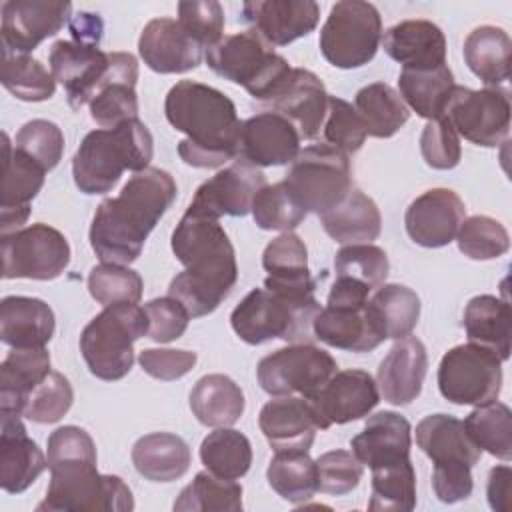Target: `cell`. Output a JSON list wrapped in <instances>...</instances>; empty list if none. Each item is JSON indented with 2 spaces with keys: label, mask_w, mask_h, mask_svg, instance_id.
Masks as SVG:
<instances>
[{
  "label": "cell",
  "mask_w": 512,
  "mask_h": 512,
  "mask_svg": "<svg viewBox=\"0 0 512 512\" xmlns=\"http://www.w3.org/2000/svg\"><path fill=\"white\" fill-rule=\"evenodd\" d=\"M92 436L80 426H60L48 436L50 482L38 512H130L134 498L114 474H100Z\"/></svg>",
  "instance_id": "1"
},
{
  "label": "cell",
  "mask_w": 512,
  "mask_h": 512,
  "mask_svg": "<svg viewBox=\"0 0 512 512\" xmlns=\"http://www.w3.org/2000/svg\"><path fill=\"white\" fill-rule=\"evenodd\" d=\"M178 196L176 180L162 168L134 172L118 196L104 198L90 224V246L100 262L132 264Z\"/></svg>",
  "instance_id": "2"
},
{
  "label": "cell",
  "mask_w": 512,
  "mask_h": 512,
  "mask_svg": "<svg viewBox=\"0 0 512 512\" xmlns=\"http://www.w3.org/2000/svg\"><path fill=\"white\" fill-rule=\"evenodd\" d=\"M184 272L168 286V296L184 304L192 318L212 314L238 280L234 246L216 218L184 212L170 240Z\"/></svg>",
  "instance_id": "3"
},
{
  "label": "cell",
  "mask_w": 512,
  "mask_h": 512,
  "mask_svg": "<svg viewBox=\"0 0 512 512\" xmlns=\"http://www.w3.org/2000/svg\"><path fill=\"white\" fill-rule=\"evenodd\" d=\"M172 128L184 132L178 156L192 168H220L240 152L242 122L234 102L220 90L194 82H176L164 100Z\"/></svg>",
  "instance_id": "4"
},
{
  "label": "cell",
  "mask_w": 512,
  "mask_h": 512,
  "mask_svg": "<svg viewBox=\"0 0 512 512\" xmlns=\"http://www.w3.org/2000/svg\"><path fill=\"white\" fill-rule=\"evenodd\" d=\"M152 154V134L138 118L126 120L116 128H96L82 138L72 158L74 184L88 196L106 194L126 170H146Z\"/></svg>",
  "instance_id": "5"
},
{
  "label": "cell",
  "mask_w": 512,
  "mask_h": 512,
  "mask_svg": "<svg viewBox=\"0 0 512 512\" xmlns=\"http://www.w3.org/2000/svg\"><path fill=\"white\" fill-rule=\"evenodd\" d=\"M416 444L432 460V490L444 504H456L472 494V468L482 450L468 436L462 420L450 414H430L416 424Z\"/></svg>",
  "instance_id": "6"
},
{
  "label": "cell",
  "mask_w": 512,
  "mask_h": 512,
  "mask_svg": "<svg viewBox=\"0 0 512 512\" xmlns=\"http://www.w3.org/2000/svg\"><path fill=\"white\" fill-rule=\"evenodd\" d=\"M208 68L224 80L244 86L260 102H272L292 74L288 60L254 30L222 36L204 54Z\"/></svg>",
  "instance_id": "7"
},
{
  "label": "cell",
  "mask_w": 512,
  "mask_h": 512,
  "mask_svg": "<svg viewBox=\"0 0 512 512\" xmlns=\"http://www.w3.org/2000/svg\"><path fill=\"white\" fill-rule=\"evenodd\" d=\"M148 334L144 308L136 304L106 306L80 334V352L92 376L122 380L134 364V342Z\"/></svg>",
  "instance_id": "8"
},
{
  "label": "cell",
  "mask_w": 512,
  "mask_h": 512,
  "mask_svg": "<svg viewBox=\"0 0 512 512\" xmlns=\"http://www.w3.org/2000/svg\"><path fill=\"white\" fill-rule=\"evenodd\" d=\"M320 304H294L286 298L266 290H250L230 314V324L236 336L250 344H266L274 338L286 342H310L314 338L312 320Z\"/></svg>",
  "instance_id": "9"
},
{
  "label": "cell",
  "mask_w": 512,
  "mask_h": 512,
  "mask_svg": "<svg viewBox=\"0 0 512 512\" xmlns=\"http://www.w3.org/2000/svg\"><path fill=\"white\" fill-rule=\"evenodd\" d=\"M282 182L306 214L318 216L340 204L354 188L348 154L326 142L300 150Z\"/></svg>",
  "instance_id": "10"
},
{
  "label": "cell",
  "mask_w": 512,
  "mask_h": 512,
  "mask_svg": "<svg viewBox=\"0 0 512 512\" xmlns=\"http://www.w3.org/2000/svg\"><path fill=\"white\" fill-rule=\"evenodd\" d=\"M382 40V18L374 4L364 0H340L320 30L318 46L326 62L350 70L368 64Z\"/></svg>",
  "instance_id": "11"
},
{
  "label": "cell",
  "mask_w": 512,
  "mask_h": 512,
  "mask_svg": "<svg viewBox=\"0 0 512 512\" xmlns=\"http://www.w3.org/2000/svg\"><path fill=\"white\" fill-rule=\"evenodd\" d=\"M438 390L458 406L488 404L502 390V360L472 342L454 346L440 360Z\"/></svg>",
  "instance_id": "12"
},
{
  "label": "cell",
  "mask_w": 512,
  "mask_h": 512,
  "mask_svg": "<svg viewBox=\"0 0 512 512\" xmlns=\"http://www.w3.org/2000/svg\"><path fill=\"white\" fill-rule=\"evenodd\" d=\"M330 352L310 342H296L274 350L258 362L260 388L270 396L312 398L336 372Z\"/></svg>",
  "instance_id": "13"
},
{
  "label": "cell",
  "mask_w": 512,
  "mask_h": 512,
  "mask_svg": "<svg viewBox=\"0 0 512 512\" xmlns=\"http://www.w3.org/2000/svg\"><path fill=\"white\" fill-rule=\"evenodd\" d=\"M70 244L66 236L36 222L2 236V278L54 280L70 264Z\"/></svg>",
  "instance_id": "14"
},
{
  "label": "cell",
  "mask_w": 512,
  "mask_h": 512,
  "mask_svg": "<svg viewBox=\"0 0 512 512\" xmlns=\"http://www.w3.org/2000/svg\"><path fill=\"white\" fill-rule=\"evenodd\" d=\"M444 118L464 140L494 148L510 132V96L504 88L472 90L454 86L444 108Z\"/></svg>",
  "instance_id": "15"
},
{
  "label": "cell",
  "mask_w": 512,
  "mask_h": 512,
  "mask_svg": "<svg viewBox=\"0 0 512 512\" xmlns=\"http://www.w3.org/2000/svg\"><path fill=\"white\" fill-rule=\"evenodd\" d=\"M264 186V172L238 158L198 186L186 212L216 220L220 216H246L252 212L254 198Z\"/></svg>",
  "instance_id": "16"
},
{
  "label": "cell",
  "mask_w": 512,
  "mask_h": 512,
  "mask_svg": "<svg viewBox=\"0 0 512 512\" xmlns=\"http://www.w3.org/2000/svg\"><path fill=\"white\" fill-rule=\"evenodd\" d=\"M2 52L28 54L72 18L70 2L8 0L0 8Z\"/></svg>",
  "instance_id": "17"
},
{
  "label": "cell",
  "mask_w": 512,
  "mask_h": 512,
  "mask_svg": "<svg viewBox=\"0 0 512 512\" xmlns=\"http://www.w3.org/2000/svg\"><path fill=\"white\" fill-rule=\"evenodd\" d=\"M322 430L368 416L380 402L376 380L366 370H336L328 382L308 398Z\"/></svg>",
  "instance_id": "18"
},
{
  "label": "cell",
  "mask_w": 512,
  "mask_h": 512,
  "mask_svg": "<svg viewBox=\"0 0 512 512\" xmlns=\"http://www.w3.org/2000/svg\"><path fill=\"white\" fill-rule=\"evenodd\" d=\"M50 72L66 90L70 108L78 110L92 100L110 66V52L74 40H56L48 54Z\"/></svg>",
  "instance_id": "19"
},
{
  "label": "cell",
  "mask_w": 512,
  "mask_h": 512,
  "mask_svg": "<svg viewBox=\"0 0 512 512\" xmlns=\"http://www.w3.org/2000/svg\"><path fill=\"white\" fill-rule=\"evenodd\" d=\"M262 266L268 272L264 288L294 304L318 302L316 280L308 268V250L304 240L294 232H282L268 242L262 254Z\"/></svg>",
  "instance_id": "20"
},
{
  "label": "cell",
  "mask_w": 512,
  "mask_h": 512,
  "mask_svg": "<svg viewBox=\"0 0 512 512\" xmlns=\"http://www.w3.org/2000/svg\"><path fill=\"white\" fill-rule=\"evenodd\" d=\"M466 218L462 198L450 188H430L416 196L404 214L410 240L424 248L448 246Z\"/></svg>",
  "instance_id": "21"
},
{
  "label": "cell",
  "mask_w": 512,
  "mask_h": 512,
  "mask_svg": "<svg viewBox=\"0 0 512 512\" xmlns=\"http://www.w3.org/2000/svg\"><path fill=\"white\" fill-rule=\"evenodd\" d=\"M4 140V178L0 196V236L16 232L30 216V202L44 186L46 170L28 154L10 144L8 134Z\"/></svg>",
  "instance_id": "22"
},
{
  "label": "cell",
  "mask_w": 512,
  "mask_h": 512,
  "mask_svg": "<svg viewBox=\"0 0 512 512\" xmlns=\"http://www.w3.org/2000/svg\"><path fill=\"white\" fill-rule=\"evenodd\" d=\"M300 140L288 118L274 110L260 112L242 122L238 156L258 168L292 164L300 152Z\"/></svg>",
  "instance_id": "23"
},
{
  "label": "cell",
  "mask_w": 512,
  "mask_h": 512,
  "mask_svg": "<svg viewBox=\"0 0 512 512\" xmlns=\"http://www.w3.org/2000/svg\"><path fill=\"white\" fill-rule=\"evenodd\" d=\"M242 18L270 46H286L318 26L320 6L314 0H252L242 4Z\"/></svg>",
  "instance_id": "24"
},
{
  "label": "cell",
  "mask_w": 512,
  "mask_h": 512,
  "mask_svg": "<svg viewBox=\"0 0 512 512\" xmlns=\"http://www.w3.org/2000/svg\"><path fill=\"white\" fill-rule=\"evenodd\" d=\"M202 46L172 18H152L140 32L138 52L158 74H184L200 66Z\"/></svg>",
  "instance_id": "25"
},
{
  "label": "cell",
  "mask_w": 512,
  "mask_h": 512,
  "mask_svg": "<svg viewBox=\"0 0 512 512\" xmlns=\"http://www.w3.org/2000/svg\"><path fill=\"white\" fill-rule=\"evenodd\" d=\"M258 426L274 452H308L316 432L322 430L312 404L302 396H274L268 400L260 410Z\"/></svg>",
  "instance_id": "26"
},
{
  "label": "cell",
  "mask_w": 512,
  "mask_h": 512,
  "mask_svg": "<svg viewBox=\"0 0 512 512\" xmlns=\"http://www.w3.org/2000/svg\"><path fill=\"white\" fill-rule=\"evenodd\" d=\"M138 60L130 52H110V66L88 102L90 116L100 128H116L138 118Z\"/></svg>",
  "instance_id": "27"
},
{
  "label": "cell",
  "mask_w": 512,
  "mask_h": 512,
  "mask_svg": "<svg viewBox=\"0 0 512 512\" xmlns=\"http://www.w3.org/2000/svg\"><path fill=\"white\" fill-rule=\"evenodd\" d=\"M48 468V458L28 436L22 418L0 414V486L8 494L28 490Z\"/></svg>",
  "instance_id": "28"
},
{
  "label": "cell",
  "mask_w": 512,
  "mask_h": 512,
  "mask_svg": "<svg viewBox=\"0 0 512 512\" xmlns=\"http://www.w3.org/2000/svg\"><path fill=\"white\" fill-rule=\"evenodd\" d=\"M428 372V354L416 336H404L394 342L378 366L376 384L386 402L406 406L422 392Z\"/></svg>",
  "instance_id": "29"
},
{
  "label": "cell",
  "mask_w": 512,
  "mask_h": 512,
  "mask_svg": "<svg viewBox=\"0 0 512 512\" xmlns=\"http://www.w3.org/2000/svg\"><path fill=\"white\" fill-rule=\"evenodd\" d=\"M314 338L326 346L346 352H370L386 338L382 336L368 302L362 306H324L312 320Z\"/></svg>",
  "instance_id": "30"
},
{
  "label": "cell",
  "mask_w": 512,
  "mask_h": 512,
  "mask_svg": "<svg viewBox=\"0 0 512 512\" xmlns=\"http://www.w3.org/2000/svg\"><path fill=\"white\" fill-rule=\"evenodd\" d=\"M410 446L412 426L402 414L392 410L368 416L362 432L350 440L352 454L370 470L410 458Z\"/></svg>",
  "instance_id": "31"
},
{
  "label": "cell",
  "mask_w": 512,
  "mask_h": 512,
  "mask_svg": "<svg viewBox=\"0 0 512 512\" xmlns=\"http://www.w3.org/2000/svg\"><path fill=\"white\" fill-rule=\"evenodd\" d=\"M328 98L322 80L306 70V68H292V74L278 96L272 100L274 112L288 118L300 138L314 140L324 124L328 112Z\"/></svg>",
  "instance_id": "32"
},
{
  "label": "cell",
  "mask_w": 512,
  "mask_h": 512,
  "mask_svg": "<svg viewBox=\"0 0 512 512\" xmlns=\"http://www.w3.org/2000/svg\"><path fill=\"white\" fill-rule=\"evenodd\" d=\"M380 44L402 68H436L446 64V36L430 20H402L382 32Z\"/></svg>",
  "instance_id": "33"
},
{
  "label": "cell",
  "mask_w": 512,
  "mask_h": 512,
  "mask_svg": "<svg viewBox=\"0 0 512 512\" xmlns=\"http://www.w3.org/2000/svg\"><path fill=\"white\" fill-rule=\"evenodd\" d=\"M56 330L52 308L32 296H6L0 302V340L12 348L46 346Z\"/></svg>",
  "instance_id": "34"
},
{
  "label": "cell",
  "mask_w": 512,
  "mask_h": 512,
  "mask_svg": "<svg viewBox=\"0 0 512 512\" xmlns=\"http://www.w3.org/2000/svg\"><path fill=\"white\" fill-rule=\"evenodd\" d=\"M50 372V354L44 346L12 348L0 364V414L22 416L28 396Z\"/></svg>",
  "instance_id": "35"
},
{
  "label": "cell",
  "mask_w": 512,
  "mask_h": 512,
  "mask_svg": "<svg viewBox=\"0 0 512 512\" xmlns=\"http://www.w3.org/2000/svg\"><path fill=\"white\" fill-rule=\"evenodd\" d=\"M130 456L136 472L150 482H174L192 464L190 446L172 432H152L138 438Z\"/></svg>",
  "instance_id": "36"
},
{
  "label": "cell",
  "mask_w": 512,
  "mask_h": 512,
  "mask_svg": "<svg viewBox=\"0 0 512 512\" xmlns=\"http://www.w3.org/2000/svg\"><path fill=\"white\" fill-rule=\"evenodd\" d=\"M320 224L340 244H370L380 236L382 216L370 196L352 188L340 204L320 216Z\"/></svg>",
  "instance_id": "37"
},
{
  "label": "cell",
  "mask_w": 512,
  "mask_h": 512,
  "mask_svg": "<svg viewBox=\"0 0 512 512\" xmlns=\"http://www.w3.org/2000/svg\"><path fill=\"white\" fill-rule=\"evenodd\" d=\"M510 324V306L498 296H474L464 308L462 326L466 330L468 342L492 350L502 362L510 358Z\"/></svg>",
  "instance_id": "38"
},
{
  "label": "cell",
  "mask_w": 512,
  "mask_h": 512,
  "mask_svg": "<svg viewBox=\"0 0 512 512\" xmlns=\"http://www.w3.org/2000/svg\"><path fill=\"white\" fill-rule=\"evenodd\" d=\"M510 36L504 28L484 24L464 40V62L486 88H500L510 78Z\"/></svg>",
  "instance_id": "39"
},
{
  "label": "cell",
  "mask_w": 512,
  "mask_h": 512,
  "mask_svg": "<svg viewBox=\"0 0 512 512\" xmlns=\"http://www.w3.org/2000/svg\"><path fill=\"white\" fill-rule=\"evenodd\" d=\"M244 392L226 374L202 376L190 392V410L196 420L210 428L232 426L244 414Z\"/></svg>",
  "instance_id": "40"
},
{
  "label": "cell",
  "mask_w": 512,
  "mask_h": 512,
  "mask_svg": "<svg viewBox=\"0 0 512 512\" xmlns=\"http://www.w3.org/2000/svg\"><path fill=\"white\" fill-rule=\"evenodd\" d=\"M454 86V76L448 64L436 68H402L398 76L400 98L426 120L444 116Z\"/></svg>",
  "instance_id": "41"
},
{
  "label": "cell",
  "mask_w": 512,
  "mask_h": 512,
  "mask_svg": "<svg viewBox=\"0 0 512 512\" xmlns=\"http://www.w3.org/2000/svg\"><path fill=\"white\" fill-rule=\"evenodd\" d=\"M354 108L372 138L394 136L410 118L400 94L386 82H372L356 92Z\"/></svg>",
  "instance_id": "42"
},
{
  "label": "cell",
  "mask_w": 512,
  "mask_h": 512,
  "mask_svg": "<svg viewBox=\"0 0 512 512\" xmlns=\"http://www.w3.org/2000/svg\"><path fill=\"white\" fill-rule=\"evenodd\" d=\"M270 488L290 504H302L318 492L316 460L306 450L276 452L268 464Z\"/></svg>",
  "instance_id": "43"
},
{
  "label": "cell",
  "mask_w": 512,
  "mask_h": 512,
  "mask_svg": "<svg viewBox=\"0 0 512 512\" xmlns=\"http://www.w3.org/2000/svg\"><path fill=\"white\" fill-rule=\"evenodd\" d=\"M368 308L386 340L408 336L420 318V298L404 284H382L368 300Z\"/></svg>",
  "instance_id": "44"
},
{
  "label": "cell",
  "mask_w": 512,
  "mask_h": 512,
  "mask_svg": "<svg viewBox=\"0 0 512 512\" xmlns=\"http://www.w3.org/2000/svg\"><path fill=\"white\" fill-rule=\"evenodd\" d=\"M176 512H240L242 486L236 480L220 478L210 470H202L182 488L174 506Z\"/></svg>",
  "instance_id": "45"
},
{
  "label": "cell",
  "mask_w": 512,
  "mask_h": 512,
  "mask_svg": "<svg viewBox=\"0 0 512 512\" xmlns=\"http://www.w3.org/2000/svg\"><path fill=\"white\" fill-rule=\"evenodd\" d=\"M200 460L212 474L228 480L246 476L252 464L250 440L230 426L216 428L200 444Z\"/></svg>",
  "instance_id": "46"
},
{
  "label": "cell",
  "mask_w": 512,
  "mask_h": 512,
  "mask_svg": "<svg viewBox=\"0 0 512 512\" xmlns=\"http://www.w3.org/2000/svg\"><path fill=\"white\" fill-rule=\"evenodd\" d=\"M462 424L480 450L504 462L512 460V414L504 402L476 406Z\"/></svg>",
  "instance_id": "47"
},
{
  "label": "cell",
  "mask_w": 512,
  "mask_h": 512,
  "mask_svg": "<svg viewBox=\"0 0 512 512\" xmlns=\"http://www.w3.org/2000/svg\"><path fill=\"white\" fill-rule=\"evenodd\" d=\"M2 86L22 102H44L56 92V80L42 62L28 54L2 52Z\"/></svg>",
  "instance_id": "48"
},
{
  "label": "cell",
  "mask_w": 512,
  "mask_h": 512,
  "mask_svg": "<svg viewBox=\"0 0 512 512\" xmlns=\"http://www.w3.org/2000/svg\"><path fill=\"white\" fill-rule=\"evenodd\" d=\"M416 508V472L410 458L372 468V496L368 510L410 512Z\"/></svg>",
  "instance_id": "49"
},
{
  "label": "cell",
  "mask_w": 512,
  "mask_h": 512,
  "mask_svg": "<svg viewBox=\"0 0 512 512\" xmlns=\"http://www.w3.org/2000/svg\"><path fill=\"white\" fill-rule=\"evenodd\" d=\"M142 288V276L124 264L102 262L88 274V292L104 308L114 304H138Z\"/></svg>",
  "instance_id": "50"
},
{
  "label": "cell",
  "mask_w": 512,
  "mask_h": 512,
  "mask_svg": "<svg viewBox=\"0 0 512 512\" xmlns=\"http://www.w3.org/2000/svg\"><path fill=\"white\" fill-rule=\"evenodd\" d=\"M458 250L472 260H492L508 252L510 236L506 228L490 216L476 214L464 218L456 234Z\"/></svg>",
  "instance_id": "51"
},
{
  "label": "cell",
  "mask_w": 512,
  "mask_h": 512,
  "mask_svg": "<svg viewBox=\"0 0 512 512\" xmlns=\"http://www.w3.org/2000/svg\"><path fill=\"white\" fill-rule=\"evenodd\" d=\"M252 216L258 228L276 230V232H292L302 224L306 212L296 204L290 196L284 182L266 184L254 198Z\"/></svg>",
  "instance_id": "52"
},
{
  "label": "cell",
  "mask_w": 512,
  "mask_h": 512,
  "mask_svg": "<svg viewBox=\"0 0 512 512\" xmlns=\"http://www.w3.org/2000/svg\"><path fill=\"white\" fill-rule=\"evenodd\" d=\"M388 270V254L374 244H346L334 258L336 276L358 280L370 290L380 288L386 282Z\"/></svg>",
  "instance_id": "53"
},
{
  "label": "cell",
  "mask_w": 512,
  "mask_h": 512,
  "mask_svg": "<svg viewBox=\"0 0 512 512\" xmlns=\"http://www.w3.org/2000/svg\"><path fill=\"white\" fill-rule=\"evenodd\" d=\"M72 402V384L64 374L52 370L28 396L22 416L36 424H54L72 408Z\"/></svg>",
  "instance_id": "54"
},
{
  "label": "cell",
  "mask_w": 512,
  "mask_h": 512,
  "mask_svg": "<svg viewBox=\"0 0 512 512\" xmlns=\"http://www.w3.org/2000/svg\"><path fill=\"white\" fill-rule=\"evenodd\" d=\"M14 146L50 172L62 160L64 134L58 124L44 118H34L16 132Z\"/></svg>",
  "instance_id": "55"
},
{
  "label": "cell",
  "mask_w": 512,
  "mask_h": 512,
  "mask_svg": "<svg viewBox=\"0 0 512 512\" xmlns=\"http://www.w3.org/2000/svg\"><path fill=\"white\" fill-rule=\"evenodd\" d=\"M322 134L326 144L346 154L358 152L368 136L356 108L338 96L328 98V112L322 124Z\"/></svg>",
  "instance_id": "56"
},
{
  "label": "cell",
  "mask_w": 512,
  "mask_h": 512,
  "mask_svg": "<svg viewBox=\"0 0 512 512\" xmlns=\"http://www.w3.org/2000/svg\"><path fill=\"white\" fill-rule=\"evenodd\" d=\"M318 490L332 496L352 492L362 480V464L348 450H330L316 458Z\"/></svg>",
  "instance_id": "57"
},
{
  "label": "cell",
  "mask_w": 512,
  "mask_h": 512,
  "mask_svg": "<svg viewBox=\"0 0 512 512\" xmlns=\"http://www.w3.org/2000/svg\"><path fill=\"white\" fill-rule=\"evenodd\" d=\"M420 152L424 162L434 170H452L462 158L460 138L448 118L428 120L420 134Z\"/></svg>",
  "instance_id": "58"
},
{
  "label": "cell",
  "mask_w": 512,
  "mask_h": 512,
  "mask_svg": "<svg viewBox=\"0 0 512 512\" xmlns=\"http://www.w3.org/2000/svg\"><path fill=\"white\" fill-rule=\"evenodd\" d=\"M178 22L206 50L222 40L224 10L214 0L180 2Z\"/></svg>",
  "instance_id": "59"
},
{
  "label": "cell",
  "mask_w": 512,
  "mask_h": 512,
  "mask_svg": "<svg viewBox=\"0 0 512 512\" xmlns=\"http://www.w3.org/2000/svg\"><path fill=\"white\" fill-rule=\"evenodd\" d=\"M142 308L148 318V336L160 344H168L180 338L186 332L188 322L192 318L184 304L172 296L154 298L146 302Z\"/></svg>",
  "instance_id": "60"
},
{
  "label": "cell",
  "mask_w": 512,
  "mask_h": 512,
  "mask_svg": "<svg viewBox=\"0 0 512 512\" xmlns=\"http://www.w3.org/2000/svg\"><path fill=\"white\" fill-rule=\"evenodd\" d=\"M196 352L174 348H146L140 352L138 362L142 370L156 380H178L196 366Z\"/></svg>",
  "instance_id": "61"
},
{
  "label": "cell",
  "mask_w": 512,
  "mask_h": 512,
  "mask_svg": "<svg viewBox=\"0 0 512 512\" xmlns=\"http://www.w3.org/2000/svg\"><path fill=\"white\" fill-rule=\"evenodd\" d=\"M68 30L74 42L100 46V40L104 34V22L94 12H78L68 20Z\"/></svg>",
  "instance_id": "62"
},
{
  "label": "cell",
  "mask_w": 512,
  "mask_h": 512,
  "mask_svg": "<svg viewBox=\"0 0 512 512\" xmlns=\"http://www.w3.org/2000/svg\"><path fill=\"white\" fill-rule=\"evenodd\" d=\"M510 480H512V470L510 466H494L488 474V484H486V496L488 504L496 512H508L510 508Z\"/></svg>",
  "instance_id": "63"
}]
</instances>
